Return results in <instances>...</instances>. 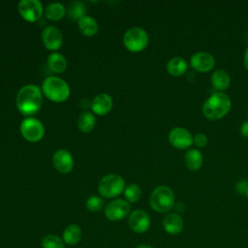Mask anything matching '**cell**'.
<instances>
[{
	"mask_svg": "<svg viewBox=\"0 0 248 248\" xmlns=\"http://www.w3.org/2000/svg\"><path fill=\"white\" fill-rule=\"evenodd\" d=\"M17 109L24 115L30 116L39 111L42 106V92L41 89L34 84H27L22 86L16 95Z\"/></svg>",
	"mask_w": 248,
	"mask_h": 248,
	"instance_id": "1",
	"label": "cell"
},
{
	"mask_svg": "<svg viewBox=\"0 0 248 248\" xmlns=\"http://www.w3.org/2000/svg\"><path fill=\"white\" fill-rule=\"evenodd\" d=\"M232 102L230 97L221 91L211 94L202 105L203 115L210 120H217L224 117L230 110Z\"/></svg>",
	"mask_w": 248,
	"mask_h": 248,
	"instance_id": "2",
	"label": "cell"
},
{
	"mask_svg": "<svg viewBox=\"0 0 248 248\" xmlns=\"http://www.w3.org/2000/svg\"><path fill=\"white\" fill-rule=\"evenodd\" d=\"M44 94L53 102H64L70 95V88L68 83L57 77L46 78L42 84Z\"/></svg>",
	"mask_w": 248,
	"mask_h": 248,
	"instance_id": "3",
	"label": "cell"
},
{
	"mask_svg": "<svg viewBox=\"0 0 248 248\" xmlns=\"http://www.w3.org/2000/svg\"><path fill=\"white\" fill-rule=\"evenodd\" d=\"M149 202L151 207L156 212L166 213L173 207L174 194L170 187L160 185L152 191Z\"/></svg>",
	"mask_w": 248,
	"mask_h": 248,
	"instance_id": "4",
	"label": "cell"
},
{
	"mask_svg": "<svg viewBox=\"0 0 248 248\" xmlns=\"http://www.w3.org/2000/svg\"><path fill=\"white\" fill-rule=\"evenodd\" d=\"M125 181L117 174H108L104 176L98 185V191L102 197L110 199L117 197L124 190Z\"/></svg>",
	"mask_w": 248,
	"mask_h": 248,
	"instance_id": "5",
	"label": "cell"
},
{
	"mask_svg": "<svg viewBox=\"0 0 248 248\" xmlns=\"http://www.w3.org/2000/svg\"><path fill=\"white\" fill-rule=\"evenodd\" d=\"M123 43L127 49L138 52L144 49L148 44V35L140 27H132L126 31L123 37Z\"/></svg>",
	"mask_w": 248,
	"mask_h": 248,
	"instance_id": "6",
	"label": "cell"
},
{
	"mask_svg": "<svg viewBox=\"0 0 248 248\" xmlns=\"http://www.w3.org/2000/svg\"><path fill=\"white\" fill-rule=\"evenodd\" d=\"M20 132L22 137L31 142L39 141L45 134L43 123L34 117H27L20 124Z\"/></svg>",
	"mask_w": 248,
	"mask_h": 248,
	"instance_id": "7",
	"label": "cell"
},
{
	"mask_svg": "<svg viewBox=\"0 0 248 248\" xmlns=\"http://www.w3.org/2000/svg\"><path fill=\"white\" fill-rule=\"evenodd\" d=\"M20 16L28 21H36L43 15V5L39 0H21L18 3Z\"/></svg>",
	"mask_w": 248,
	"mask_h": 248,
	"instance_id": "8",
	"label": "cell"
},
{
	"mask_svg": "<svg viewBox=\"0 0 248 248\" xmlns=\"http://www.w3.org/2000/svg\"><path fill=\"white\" fill-rule=\"evenodd\" d=\"M169 141L175 148L186 149L194 143V138L187 129L175 127L169 134Z\"/></svg>",
	"mask_w": 248,
	"mask_h": 248,
	"instance_id": "9",
	"label": "cell"
},
{
	"mask_svg": "<svg viewBox=\"0 0 248 248\" xmlns=\"http://www.w3.org/2000/svg\"><path fill=\"white\" fill-rule=\"evenodd\" d=\"M130 212V204L128 202L117 199L108 203L105 208V215L110 221H119L125 218Z\"/></svg>",
	"mask_w": 248,
	"mask_h": 248,
	"instance_id": "10",
	"label": "cell"
},
{
	"mask_svg": "<svg viewBox=\"0 0 248 248\" xmlns=\"http://www.w3.org/2000/svg\"><path fill=\"white\" fill-rule=\"evenodd\" d=\"M128 226L133 232L143 233L147 232L150 227L149 215L143 210H135L129 215Z\"/></svg>",
	"mask_w": 248,
	"mask_h": 248,
	"instance_id": "11",
	"label": "cell"
},
{
	"mask_svg": "<svg viewBox=\"0 0 248 248\" xmlns=\"http://www.w3.org/2000/svg\"><path fill=\"white\" fill-rule=\"evenodd\" d=\"M190 64L194 70L205 73L212 70L215 65V59L209 52L198 51L191 56Z\"/></svg>",
	"mask_w": 248,
	"mask_h": 248,
	"instance_id": "12",
	"label": "cell"
},
{
	"mask_svg": "<svg viewBox=\"0 0 248 248\" xmlns=\"http://www.w3.org/2000/svg\"><path fill=\"white\" fill-rule=\"evenodd\" d=\"M42 40L45 46L49 50L58 49L63 42L60 30L52 25L46 26L42 32Z\"/></svg>",
	"mask_w": 248,
	"mask_h": 248,
	"instance_id": "13",
	"label": "cell"
},
{
	"mask_svg": "<svg viewBox=\"0 0 248 248\" xmlns=\"http://www.w3.org/2000/svg\"><path fill=\"white\" fill-rule=\"evenodd\" d=\"M52 163L54 168L61 173H68L74 167V160L71 153L65 149L55 151L52 156Z\"/></svg>",
	"mask_w": 248,
	"mask_h": 248,
	"instance_id": "14",
	"label": "cell"
},
{
	"mask_svg": "<svg viewBox=\"0 0 248 248\" xmlns=\"http://www.w3.org/2000/svg\"><path fill=\"white\" fill-rule=\"evenodd\" d=\"M164 230L170 234L179 233L184 227L182 217L177 213H169L163 219Z\"/></svg>",
	"mask_w": 248,
	"mask_h": 248,
	"instance_id": "15",
	"label": "cell"
},
{
	"mask_svg": "<svg viewBox=\"0 0 248 248\" xmlns=\"http://www.w3.org/2000/svg\"><path fill=\"white\" fill-rule=\"evenodd\" d=\"M112 108V99L108 94L101 93L97 95L91 102L92 110L99 115L108 113Z\"/></svg>",
	"mask_w": 248,
	"mask_h": 248,
	"instance_id": "16",
	"label": "cell"
},
{
	"mask_svg": "<svg viewBox=\"0 0 248 248\" xmlns=\"http://www.w3.org/2000/svg\"><path fill=\"white\" fill-rule=\"evenodd\" d=\"M184 162L186 167L190 170H193V171L198 170L202 168L203 163L202 154L198 149H194V148L189 149L184 156Z\"/></svg>",
	"mask_w": 248,
	"mask_h": 248,
	"instance_id": "17",
	"label": "cell"
},
{
	"mask_svg": "<svg viewBox=\"0 0 248 248\" xmlns=\"http://www.w3.org/2000/svg\"><path fill=\"white\" fill-rule=\"evenodd\" d=\"M211 83L215 89L220 91L225 90L231 83V78L226 71L218 69L215 70L211 75Z\"/></svg>",
	"mask_w": 248,
	"mask_h": 248,
	"instance_id": "18",
	"label": "cell"
},
{
	"mask_svg": "<svg viewBox=\"0 0 248 248\" xmlns=\"http://www.w3.org/2000/svg\"><path fill=\"white\" fill-rule=\"evenodd\" d=\"M63 240L70 246L77 245L81 237V229L77 224L69 225L63 232Z\"/></svg>",
	"mask_w": 248,
	"mask_h": 248,
	"instance_id": "19",
	"label": "cell"
},
{
	"mask_svg": "<svg viewBox=\"0 0 248 248\" xmlns=\"http://www.w3.org/2000/svg\"><path fill=\"white\" fill-rule=\"evenodd\" d=\"M78 24L80 32L85 36H88V37L93 36L98 31L97 21L89 16H84L81 18H79L78 21Z\"/></svg>",
	"mask_w": 248,
	"mask_h": 248,
	"instance_id": "20",
	"label": "cell"
},
{
	"mask_svg": "<svg viewBox=\"0 0 248 248\" xmlns=\"http://www.w3.org/2000/svg\"><path fill=\"white\" fill-rule=\"evenodd\" d=\"M187 70V63L182 57H173L170 59L167 63V71L170 75L173 77H178L183 75Z\"/></svg>",
	"mask_w": 248,
	"mask_h": 248,
	"instance_id": "21",
	"label": "cell"
},
{
	"mask_svg": "<svg viewBox=\"0 0 248 248\" xmlns=\"http://www.w3.org/2000/svg\"><path fill=\"white\" fill-rule=\"evenodd\" d=\"M47 65L51 71L60 74L66 70L67 60L61 53L53 52L47 57Z\"/></svg>",
	"mask_w": 248,
	"mask_h": 248,
	"instance_id": "22",
	"label": "cell"
},
{
	"mask_svg": "<svg viewBox=\"0 0 248 248\" xmlns=\"http://www.w3.org/2000/svg\"><path fill=\"white\" fill-rule=\"evenodd\" d=\"M78 128L81 132L89 133L92 131V129L95 126V117L94 115L89 111H83L79 114L78 120Z\"/></svg>",
	"mask_w": 248,
	"mask_h": 248,
	"instance_id": "23",
	"label": "cell"
},
{
	"mask_svg": "<svg viewBox=\"0 0 248 248\" xmlns=\"http://www.w3.org/2000/svg\"><path fill=\"white\" fill-rule=\"evenodd\" d=\"M68 16L71 19H79L85 16L86 8L83 2L81 1H72L69 3L68 8Z\"/></svg>",
	"mask_w": 248,
	"mask_h": 248,
	"instance_id": "24",
	"label": "cell"
},
{
	"mask_svg": "<svg viewBox=\"0 0 248 248\" xmlns=\"http://www.w3.org/2000/svg\"><path fill=\"white\" fill-rule=\"evenodd\" d=\"M45 13H46V16L48 19L58 20L64 16V15L66 13V9L62 4L54 2V3H50L46 6Z\"/></svg>",
	"mask_w": 248,
	"mask_h": 248,
	"instance_id": "25",
	"label": "cell"
},
{
	"mask_svg": "<svg viewBox=\"0 0 248 248\" xmlns=\"http://www.w3.org/2000/svg\"><path fill=\"white\" fill-rule=\"evenodd\" d=\"M64 240L55 234H47L42 240L43 248H64Z\"/></svg>",
	"mask_w": 248,
	"mask_h": 248,
	"instance_id": "26",
	"label": "cell"
},
{
	"mask_svg": "<svg viewBox=\"0 0 248 248\" xmlns=\"http://www.w3.org/2000/svg\"><path fill=\"white\" fill-rule=\"evenodd\" d=\"M140 194H141V191H140V188L139 187V185L137 184H129L125 190H124V196H125V199L130 202H136L140 197Z\"/></svg>",
	"mask_w": 248,
	"mask_h": 248,
	"instance_id": "27",
	"label": "cell"
},
{
	"mask_svg": "<svg viewBox=\"0 0 248 248\" xmlns=\"http://www.w3.org/2000/svg\"><path fill=\"white\" fill-rule=\"evenodd\" d=\"M86 208L89 211L97 212L100 211L104 206V201L98 196H91L86 200Z\"/></svg>",
	"mask_w": 248,
	"mask_h": 248,
	"instance_id": "28",
	"label": "cell"
},
{
	"mask_svg": "<svg viewBox=\"0 0 248 248\" xmlns=\"http://www.w3.org/2000/svg\"><path fill=\"white\" fill-rule=\"evenodd\" d=\"M208 142V139L207 137L202 134V133H199L194 137V143L198 146V147H204Z\"/></svg>",
	"mask_w": 248,
	"mask_h": 248,
	"instance_id": "29",
	"label": "cell"
},
{
	"mask_svg": "<svg viewBox=\"0 0 248 248\" xmlns=\"http://www.w3.org/2000/svg\"><path fill=\"white\" fill-rule=\"evenodd\" d=\"M247 187H248V182H247L246 180H241V181L238 182L236 189H237L238 193L245 195V192H246Z\"/></svg>",
	"mask_w": 248,
	"mask_h": 248,
	"instance_id": "30",
	"label": "cell"
},
{
	"mask_svg": "<svg viewBox=\"0 0 248 248\" xmlns=\"http://www.w3.org/2000/svg\"><path fill=\"white\" fill-rule=\"evenodd\" d=\"M240 133L242 136L248 138V120L244 121L240 127Z\"/></svg>",
	"mask_w": 248,
	"mask_h": 248,
	"instance_id": "31",
	"label": "cell"
},
{
	"mask_svg": "<svg viewBox=\"0 0 248 248\" xmlns=\"http://www.w3.org/2000/svg\"><path fill=\"white\" fill-rule=\"evenodd\" d=\"M244 66L248 70V47L246 48L245 54H244Z\"/></svg>",
	"mask_w": 248,
	"mask_h": 248,
	"instance_id": "32",
	"label": "cell"
},
{
	"mask_svg": "<svg viewBox=\"0 0 248 248\" xmlns=\"http://www.w3.org/2000/svg\"><path fill=\"white\" fill-rule=\"evenodd\" d=\"M136 248H154V247H152L150 245H147V244H140V245L137 246Z\"/></svg>",
	"mask_w": 248,
	"mask_h": 248,
	"instance_id": "33",
	"label": "cell"
},
{
	"mask_svg": "<svg viewBox=\"0 0 248 248\" xmlns=\"http://www.w3.org/2000/svg\"><path fill=\"white\" fill-rule=\"evenodd\" d=\"M245 196L248 198V187H247V189H246V192H245Z\"/></svg>",
	"mask_w": 248,
	"mask_h": 248,
	"instance_id": "34",
	"label": "cell"
}]
</instances>
